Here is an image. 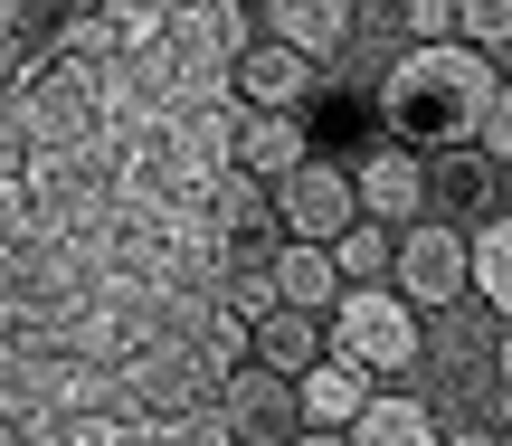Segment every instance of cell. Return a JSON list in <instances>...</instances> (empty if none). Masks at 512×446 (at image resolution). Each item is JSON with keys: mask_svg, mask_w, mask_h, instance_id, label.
Returning a JSON list of instances; mask_svg holds the SVG:
<instances>
[{"mask_svg": "<svg viewBox=\"0 0 512 446\" xmlns=\"http://www.w3.org/2000/svg\"><path fill=\"white\" fill-rule=\"evenodd\" d=\"M304 152H313V143H304V124H294V114L238 105V133H228V162H238V171H256V181H285Z\"/></svg>", "mask_w": 512, "mask_h": 446, "instance_id": "cell-12", "label": "cell"}, {"mask_svg": "<svg viewBox=\"0 0 512 446\" xmlns=\"http://www.w3.org/2000/svg\"><path fill=\"white\" fill-rule=\"evenodd\" d=\"M494 200H503V162L484 143H437V152H427V209H437V219L475 228Z\"/></svg>", "mask_w": 512, "mask_h": 446, "instance_id": "cell-7", "label": "cell"}, {"mask_svg": "<svg viewBox=\"0 0 512 446\" xmlns=\"http://www.w3.org/2000/svg\"><path fill=\"white\" fill-rule=\"evenodd\" d=\"M219 409H228V428H238V446H275V437H294V380L247 352L238 371L219 380Z\"/></svg>", "mask_w": 512, "mask_h": 446, "instance_id": "cell-8", "label": "cell"}, {"mask_svg": "<svg viewBox=\"0 0 512 446\" xmlns=\"http://www.w3.org/2000/svg\"><path fill=\"white\" fill-rule=\"evenodd\" d=\"M427 437H446V409L427 390H389V380L351 418V446H427Z\"/></svg>", "mask_w": 512, "mask_h": 446, "instance_id": "cell-11", "label": "cell"}, {"mask_svg": "<svg viewBox=\"0 0 512 446\" xmlns=\"http://www.w3.org/2000/svg\"><path fill=\"white\" fill-rule=\"evenodd\" d=\"M313 86H323V57L285 48V38H266V29H256L247 48L228 57V95H238V105H275V114H294Z\"/></svg>", "mask_w": 512, "mask_h": 446, "instance_id": "cell-6", "label": "cell"}, {"mask_svg": "<svg viewBox=\"0 0 512 446\" xmlns=\"http://www.w3.org/2000/svg\"><path fill=\"white\" fill-rule=\"evenodd\" d=\"M503 437H512V418H503Z\"/></svg>", "mask_w": 512, "mask_h": 446, "instance_id": "cell-25", "label": "cell"}, {"mask_svg": "<svg viewBox=\"0 0 512 446\" xmlns=\"http://www.w3.org/2000/svg\"><path fill=\"white\" fill-rule=\"evenodd\" d=\"M389 257H399V228H389V219H370V209L342 228V238H332V266H342V285H370V276H389Z\"/></svg>", "mask_w": 512, "mask_h": 446, "instance_id": "cell-18", "label": "cell"}, {"mask_svg": "<svg viewBox=\"0 0 512 446\" xmlns=\"http://www.w3.org/2000/svg\"><path fill=\"white\" fill-rule=\"evenodd\" d=\"M503 209H512V162H503Z\"/></svg>", "mask_w": 512, "mask_h": 446, "instance_id": "cell-23", "label": "cell"}, {"mask_svg": "<svg viewBox=\"0 0 512 446\" xmlns=\"http://www.w3.org/2000/svg\"><path fill=\"white\" fill-rule=\"evenodd\" d=\"M475 352H484V295L437 304V314H427V352H418V361H437V371H475Z\"/></svg>", "mask_w": 512, "mask_h": 446, "instance_id": "cell-17", "label": "cell"}, {"mask_svg": "<svg viewBox=\"0 0 512 446\" xmlns=\"http://www.w3.org/2000/svg\"><path fill=\"white\" fill-rule=\"evenodd\" d=\"M399 38H456V0H399Z\"/></svg>", "mask_w": 512, "mask_h": 446, "instance_id": "cell-20", "label": "cell"}, {"mask_svg": "<svg viewBox=\"0 0 512 446\" xmlns=\"http://www.w3.org/2000/svg\"><path fill=\"white\" fill-rule=\"evenodd\" d=\"M247 10H266V0H247Z\"/></svg>", "mask_w": 512, "mask_h": 446, "instance_id": "cell-24", "label": "cell"}, {"mask_svg": "<svg viewBox=\"0 0 512 446\" xmlns=\"http://www.w3.org/2000/svg\"><path fill=\"white\" fill-rule=\"evenodd\" d=\"M389 285H399V295L418 304V314H437V304L475 295V266H465V219H437V209H418V219L399 228Z\"/></svg>", "mask_w": 512, "mask_h": 446, "instance_id": "cell-3", "label": "cell"}, {"mask_svg": "<svg viewBox=\"0 0 512 446\" xmlns=\"http://www.w3.org/2000/svg\"><path fill=\"white\" fill-rule=\"evenodd\" d=\"M351 190H361L370 219L408 228V219L427 209V152H418V143H380V152H361V162H351Z\"/></svg>", "mask_w": 512, "mask_h": 446, "instance_id": "cell-9", "label": "cell"}, {"mask_svg": "<svg viewBox=\"0 0 512 446\" xmlns=\"http://www.w3.org/2000/svg\"><path fill=\"white\" fill-rule=\"evenodd\" d=\"M361 219V190H351V162H332V152H304V162L275 181V228L285 238H342V228Z\"/></svg>", "mask_w": 512, "mask_h": 446, "instance_id": "cell-4", "label": "cell"}, {"mask_svg": "<svg viewBox=\"0 0 512 446\" xmlns=\"http://www.w3.org/2000/svg\"><path fill=\"white\" fill-rule=\"evenodd\" d=\"M456 38H475V48L512 57V0H456Z\"/></svg>", "mask_w": 512, "mask_h": 446, "instance_id": "cell-19", "label": "cell"}, {"mask_svg": "<svg viewBox=\"0 0 512 446\" xmlns=\"http://www.w3.org/2000/svg\"><path fill=\"white\" fill-rule=\"evenodd\" d=\"M266 38H285V48L342 67V48L361 38V0H266Z\"/></svg>", "mask_w": 512, "mask_h": 446, "instance_id": "cell-10", "label": "cell"}, {"mask_svg": "<svg viewBox=\"0 0 512 446\" xmlns=\"http://www.w3.org/2000/svg\"><path fill=\"white\" fill-rule=\"evenodd\" d=\"M465 266H475V295L484 314H512V209L494 200L475 228H465Z\"/></svg>", "mask_w": 512, "mask_h": 446, "instance_id": "cell-15", "label": "cell"}, {"mask_svg": "<svg viewBox=\"0 0 512 446\" xmlns=\"http://www.w3.org/2000/svg\"><path fill=\"white\" fill-rule=\"evenodd\" d=\"M275 295L285 304H304V314H323L332 295H342V266H332V247L323 238H275Z\"/></svg>", "mask_w": 512, "mask_h": 446, "instance_id": "cell-14", "label": "cell"}, {"mask_svg": "<svg viewBox=\"0 0 512 446\" xmlns=\"http://www.w3.org/2000/svg\"><path fill=\"white\" fill-rule=\"evenodd\" d=\"M494 86H503V67L475 38H399V57L380 76V124H389V143H418V152L475 143Z\"/></svg>", "mask_w": 512, "mask_h": 446, "instance_id": "cell-1", "label": "cell"}, {"mask_svg": "<svg viewBox=\"0 0 512 446\" xmlns=\"http://www.w3.org/2000/svg\"><path fill=\"white\" fill-rule=\"evenodd\" d=\"M475 143L494 152V162H512V76L494 86V105H484V124H475Z\"/></svg>", "mask_w": 512, "mask_h": 446, "instance_id": "cell-21", "label": "cell"}, {"mask_svg": "<svg viewBox=\"0 0 512 446\" xmlns=\"http://www.w3.org/2000/svg\"><path fill=\"white\" fill-rule=\"evenodd\" d=\"M370 390H380V371H361L351 352L323 342V361L294 371V437H351V418H361Z\"/></svg>", "mask_w": 512, "mask_h": 446, "instance_id": "cell-5", "label": "cell"}, {"mask_svg": "<svg viewBox=\"0 0 512 446\" xmlns=\"http://www.w3.org/2000/svg\"><path fill=\"white\" fill-rule=\"evenodd\" d=\"M256 361L266 371H304V361H323V314H304V304H275L266 323H256Z\"/></svg>", "mask_w": 512, "mask_h": 446, "instance_id": "cell-16", "label": "cell"}, {"mask_svg": "<svg viewBox=\"0 0 512 446\" xmlns=\"http://www.w3.org/2000/svg\"><path fill=\"white\" fill-rule=\"evenodd\" d=\"M209 228H219L228 247H256V238L275 228V181H256V171L228 162L219 181H209Z\"/></svg>", "mask_w": 512, "mask_h": 446, "instance_id": "cell-13", "label": "cell"}, {"mask_svg": "<svg viewBox=\"0 0 512 446\" xmlns=\"http://www.w3.org/2000/svg\"><path fill=\"white\" fill-rule=\"evenodd\" d=\"M323 342H332V352H351L361 371H380V380H408V371H418V352H427V314L389 276H370V285H342V295L323 304Z\"/></svg>", "mask_w": 512, "mask_h": 446, "instance_id": "cell-2", "label": "cell"}, {"mask_svg": "<svg viewBox=\"0 0 512 446\" xmlns=\"http://www.w3.org/2000/svg\"><path fill=\"white\" fill-rule=\"evenodd\" d=\"M494 380L512 390V314H503V333H494Z\"/></svg>", "mask_w": 512, "mask_h": 446, "instance_id": "cell-22", "label": "cell"}]
</instances>
